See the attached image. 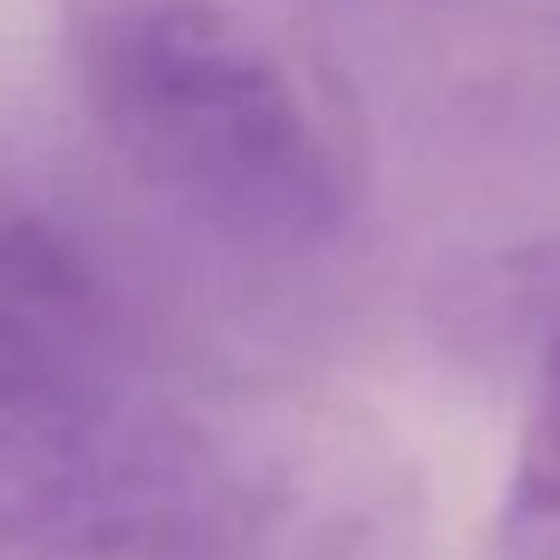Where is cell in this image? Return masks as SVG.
Here are the masks:
<instances>
[{
	"label": "cell",
	"instance_id": "cell-1",
	"mask_svg": "<svg viewBox=\"0 0 560 560\" xmlns=\"http://www.w3.org/2000/svg\"><path fill=\"white\" fill-rule=\"evenodd\" d=\"M0 560H416V494L374 428L206 362L0 199Z\"/></svg>",
	"mask_w": 560,
	"mask_h": 560
},
{
	"label": "cell",
	"instance_id": "cell-2",
	"mask_svg": "<svg viewBox=\"0 0 560 560\" xmlns=\"http://www.w3.org/2000/svg\"><path fill=\"white\" fill-rule=\"evenodd\" d=\"M61 31L109 158L199 235L314 259L355 230L374 121L307 0H61Z\"/></svg>",
	"mask_w": 560,
	"mask_h": 560
},
{
	"label": "cell",
	"instance_id": "cell-3",
	"mask_svg": "<svg viewBox=\"0 0 560 560\" xmlns=\"http://www.w3.org/2000/svg\"><path fill=\"white\" fill-rule=\"evenodd\" d=\"M326 19L362 109L380 91L488 158H560V0H326Z\"/></svg>",
	"mask_w": 560,
	"mask_h": 560
},
{
	"label": "cell",
	"instance_id": "cell-4",
	"mask_svg": "<svg viewBox=\"0 0 560 560\" xmlns=\"http://www.w3.org/2000/svg\"><path fill=\"white\" fill-rule=\"evenodd\" d=\"M446 326L476 362L500 368L524 404H560V235L500 247L458 271Z\"/></svg>",
	"mask_w": 560,
	"mask_h": 560
},
{
	"label": "cell",
	"instance_id": "cell-5",
	"mask_svg": "<svg viewBox=\"0 0 560 560\" xmlns=\"http://www.w3.org/2000/svg\"><path fill=\"white\" fill-rule=\"evenodd\" d=\"M482 560H560V404H524Z\"/></svg>",
	"mask_w": 560,
	"mask_h": 560
}]
</instances>
